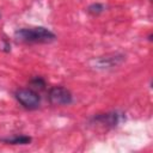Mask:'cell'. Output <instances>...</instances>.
Listing matches in <instances>:
<instances>
[{
  "label": "cell",
  "instance_id": "cell-1",
  "mask_svg": "<svg viewBox=\"0 0 153 153\" xmlns=\"http://www.w3.org/2000/svg\"><path fill=\"white\" fill-rule=\"evenodd\" d=\"M14 39L18 43L24 44H35V43H51L56 39V36L53 31L43 26L36 27H23L18 29L14 32Z\"/></svg>",
  "mask_w": 153,
  "mask_h": 153
},
{
  "label": "cell",
  "instance_id": "cell-2",
  "mask_svg": "<svg viewBox=\"0 0 153 153\" xmlns=\"http://www.w3.org/2000/svg\"><path fill=\"white\" fill-rule=\"evenodd\" d=\"M14 97L18 100V103L27 110H36L41 105V97L38 92L30 87L18 88L14 93Z\"/></svg>",
  "mask_w": 153,
  "mask_h": 153
},
{
  "label": "cell",
  "instance_id": "cell-3",
  "mask_svg": "<svg viewBox=\"0 0 153 153\" xmlns=\"http://www.w3.org/2000/svg\"><path fill=\"white\" fill-rule=\"evenodd\" d=\"M48 99L51 105L66 106L73 103V96L71 91L63 86H54L48 92Z\"/></svg>",
  "mask_w": 153,
  "mask_h": 153
},
{
  "label": "cell",
  "instance_id": "cell-4",
  "mask_svg": "<svg viewBox=\"0 0 153 153\" xmlns=\"http://www.w3.org/2000/svg\"><path fill=\"white\" fill-rule=\"evenodd\" d=\"M121 120H122V117L118 112H106V114L97 115L93 117V121L96 123H99V124H103L106 127H116Z\"/></svg>",
  "mask_w": 153,
  "mask_h": 153
},
{
  "label": "cell",
  "instance_id": "cell-5",
  "mask_svg": "<svg viewBox=\"0 0 153 153\" xmlns=\"http://www.w3.org/2000/svg\"><path fill=\"white\" fill-rule=\"evenodd\" d=\"M124 60L123 55H114L111 57L106 56V57H100L98 60V66H100L102 68H109V67H115L117 65H120L122 61Z\"/></svg>",
  "mask_w": 153,
  "mask_h": 153
},
{
  "label": "cell",
  "instance_id": "cell-6",
  "mask_svg": "<svg viewBox=\"0 0 153 153\" xmlns=\"http://www.w3.org/2000/svg\"><path fill=\"white\" fill-rule=\"evenodd\" d=\"M1 142H5L7 145H29L32 139L27 135H14L11 137H5L0 140Z\"/></svg>",
  "mask_w": 153,
  "mask_h": 153
},
{
  "label": "cell",
  "instance_id": "cell-7",
  "mask_svg": "<svg viewBox=\"0 0 153 153\" xmlns=\"http://www.w3.org/2000/svg\"><path fill=\"white\" fill-rule=\"evenodd\" d=\"M29 85H30L29 87L32 88V90H35V91H42V90L45 88L47 82H45V80L42 76H35V78L30 79Z\"/></svg>",
  "mask_w": 153,
  "mask_h": 153
},
{
  "label": "cell",
  "instance_id": "cell-8",
  "mask_svg": "<svg viewBox=\"0 0 153 153\" xmlns=\"http://www.w3.org/2000/svg\"><path fill=\"white\" fill-rule=\"evenodd\" d=\"M105 10V5L100 4V2H94V4H91L88 7H87V12L93 14V16H97V14H100L102 12H104Z\"/></svg>",
  "mask_w": 153,
  "mask_h": 153
},
{
  "label": "cell",
  "instance_id": "cell-9",
  "mask_svg": "<svg viewBox=\"0 0 153 153\" xmlns=\"http://www.w3.org/2000/svg\"><path fill=\"white\" fill-rule=\"evenodd\" d=\"M4 50L5 51H10L11 50V45H10V43H7L6 39H4Z\"/></svg>",
  "mask_w": 153,
  "mask_h": 153
}]
</instances>
